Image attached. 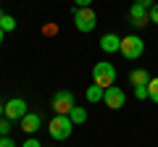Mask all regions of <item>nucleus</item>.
<instances>
[{"mask_svg":"<svg viewBox=\"0 0 158 147\" xmlns=\"http://www.w3.org/2000/svg\"><path fill=\"white\" fill-rule=\"evenodd\" d=\"M135 97H137V100H145V97H148V84L135 87Z\"/></svg>","mask_w":158,"mask_h":147,"instance_id":"17","label":"nucleus"},{"mask_svg":"<svg viewBox=\"0 0 158 147\" xmlns=\"http://www.w3.org/2000/svg\"><path fill=\"white\" fill-rule=\"evenodd\" d=\"M21 147H42V145H40V142H37V139H34V137H29V139H27V142H24V145H21Z\"/></svg>","mask_w":158,"mask_h":147,"instance_id":"20","label":"nucleus"},{"mask_svg":"<svg viewBox=\"0 0 158 147\" xmlns=\"http://www.w3.org/2000/svg\"><path fill=\"white\" fill-rule=\"evenodd\" d=\"M3 116H6V105H3V102H0V118H3Z\"/></svg>","mask_w":158,"mask_h":147,"instance_id":"23","label":"nucleus"},{"mask_svg":"<svg viewBox=\"0 0 158 147\" xmlns=\"http://www.w3.org/2000/svg\"><path fill=\"white\" fill-rule=\"evenodd\" d=\"M148 97H150L153 102H158V76L148 81Z\"/></svg>","mask_w":158,"mask_h":147,"instance_id":"15","label":"nucleus"},{"mask_svg":"<svg viewBox=\"0 0 158 147\" xmlns=\"http://www.w3.org/2000/svg\"><path fill=\"white\" fill-rule=\"evenodd\" d=\"M113 81H116V68L108 61H100L92 66V84H100L103 89H108V87H113Z\"/></svg>","mask_w":158,"mask_h":147,"instance_id":"1","label":"nucleus"},{"mask_svg":"<svg viewBox=\"0 0 158 147\" xmlns=\"http://www.w3.org/2000/svg\"><path fill=\"white\" fill-rule=\"evenodd\" d=\"M69 118H71V124H85V121H87V110H85V108H79V105H74L71 113H69Z\"/></svg>","mask_w":158,"mask_h":147,"instance_id":"13","label":"nucleus"},{"mask_svg":"<svg viewBox=\"0 0 158 147\" xmlns=\"http://www.w3.org/2000/svg\"><path fill=\"white\" fill-rule=\"evenodd\" d=\"M0 147H19V145L11 139V137H0Z\"/></svg>","mask_w":158,"mask_h":147,"instance_id":"18","label":"nucleus"},{"mask_svg":"<svg viewBox=\"0 0 158 147\" xmlns=\"http://www.w3.org/2000/svg\"><path fill=\"white\" fill-rule=\"evenodd\" d=\"M50 108L56 110V116H69V113H71V108H74V95H71L69 89L56 92V95H53Z\"/></svg>","mask_w":158,"mask_h":147,"instance_id":"5","label":"nucleus"},{"mask_svg":"<svg viewBox=\"0 0 158 147\" xmlns=\"http://www.w3.org/2000/svg\"><path fill=\"white\" fill-rule=\"evenodd\" d=\"M0 18H3V8H0Z\"/></svg>","mask_w":158,"mask_h":147,"instance_id":"25","label":"nucleus"},{"mask_svg":"<svg viewBox=\"0 0 158 147\" xmlns=\"http://www.w3.org/2000/svg\"><path fill=\"white\" fill-rule=\"evenodd\" d=\"M150 81V74H148V68H135V71H129V84L140 87V84H148Z\"/></svg>","mask_w":158,"mask_h":147,"instance_id":"11","label":"nucleus"},{"mask_svg":"<svg viewBox=\"0 0 158 147\" xmlns=\"http://www.w3.org/2000/svg\"><path fill=\"white\" fill-rule=\"evenodd\" d=\"M135 3H140V6H145V8H153V0H135Z\"/></svg>","mask_w":158,"mask_h":147,"instance_id":"22","label":"nucleus"},{"mask_svg":"<svg viewBox=\"0 0 158 147\" xmlns=\"http://www.w3.org/2000/svg\"><path fill=\"white\" fill-rule=\"evenodd\" d=\"M100 50L103 53H121V37L118 34H103L100 37Z\"/></svg>","mask_w":158,"mask_h":147,"instance_id":"9","label":"nucleus"},{"mask_svg":"<svg viewBox=\"0 0 158 147\" xmlns=\"http://www.w3.org/2000/svg\"><path fill=\"white\" fill-rule=\"evenodd\" d=\"M27 100H21V97H13V100L6 102V118L8 121H21L24 116H27Z\"/></svg>","mask_w":158,"mask_h":147,"instance_id":"6","label":"nucleus"},{"mask_svg":"<svg viewBox=\"0 0 158 147\" xmlns=\"http://www.w3.org/2000/svg\"><path fill=\"white\" fill-rule=\"evenodd\" d=\"M19 124H21L24 134H34V131L42 126V118H40V113H27L21 121H19Z\"/></svg>","mask_w":158,"mask_h":147,"instance_id":"10","label":"nucleus"},{"mask_svg":"<svg viewBox=\"0 0 158 147\" xmlns=\"http://www.w3.org/2000/svg\"><path fill=\"white\" fill-rule=\"evenodd\" d=\"M129 18H132V24H135V26H145V24L150 21V8L140 6V3H132V8H129Z\"/></svg>","mask_w":158,"mask_h":147,"instance_id":"8","label":"nucleus"},{"mask_svg":"<svg viewBox=\"0 0 158 147\" xmlns=\"http://www.w3.org/2000/svg\"><path fill=\"white\" fill-rule=\"evenodd\" d=\"M103 97H106V89H103L100 84H90L87 87V100L90 102H103Z\"/></svg>","mask_w":158,"mask_h":147,"instance_id":"12","label":"nucleus"},{"mask_svg":"<svg viewBox=\"0 0 158 147\" xmlns=\"http://www.w3.org/2000/svg\"><path fill=\"white\" fill-rule=\"evenodd\" d=\"M3 37H6V32H3V29H0V45H3Z\"/></svg>","mask_w":158,"mask_h":147,"instance_id":"24","label":"nucleus"},{"mask_svg":"<svg viewBox=\"0 0 158 147\" xmlns=\"http://www.w3.org/2000/svg\"><path fill=\"white\" fill-rule=\"evenodd\" d=\"M74 6H77V8H90L92 0H74Z\"/></svg>","mask_w":158,"mask_h":147,"instance_id":"21","label":"nucleus"},{"mask_svg":"<svg viewBox=\"0 0 158 147\" xmlns=\"http://www.w3.org/2000/svg\"><path fill=\"white\" fill-rule=\"evenodd\" d=\"M74 26L79 29V32H92V29L98 26V16L92 8H74Z\"/></svg>","mask_w":158,"mask_h":147,"instance_id":"4","label":"nucleus"},{"mask_svg":"<svg viewBox=\"0 0 158 147\" xmlns=\"http://www.w3.org/2000/svg\"><path fill=\"white\" fill-rule=\"evenodd\" d=\"M8 131H11V121L3 116V118H0V137H8Z\"/></svg>","mask_w":158,"mask_h":147,"instance_id":"16","label":"nucleus"},{"mask_svg":"<svg viewBox=\"0 0 158 147\" xmlns=\"http://www.w3.org/2000/svg\"><path fill=\"white\" fill-rule=\"evenodd\" d=\"M142 53H145V42H142V37H137V34H127V37H121V55H124L127 61H137Z\"/></svg>","mask_w":158,"mask_h":147,"instance_id":"2","label":"nucleus"},{"mask_svg":"<svg viewBox=\"0 0 158 147\" xmlns=\"http://www.w3.org/2000/svg\"><path fill=\"white\" fill-rule=\"evenodd\" d=\"M0 29H3V32H13V29H16V18L8 16V13H3V18H0Z\"/></svg>","mask_w":158,"mask_h":147,"instance_id":"14","label":"nucleus"},{"mask_svg":"<svg viewBox=\"0 0 158 147\" xmlns=\"http://www.w3.org/2000/svg\"><path fill=\"white\" fill-rule=\"evenodd\" d=\"M103 102H106L108 108H113V110H118V108H124V102H127V95H124V89L121 87H108L106 89V97H103Z\"/></svg>","mask_w":158,"mask_h":147,"instance_id":"7","label":"nucleus"},{"mask_svg":"<svg viewBox=\"0 0 158 147\" xmlns=\"http://www.w3.org/2000/svg\"><path fill=\"white\" fill-rule=\"evenodd\" d=\"M71 129H74V124H71V118L69 116H53V121L48 124V134L53 137V139H69L71 137Z\"/></svg>","mask_w":158,"mask_h":147,"instance_id":"3","label":"nucleus"},{"mask_svg":"<svg viewBox=\"0 0 158 147\" xmlns=\"http://www.w3.org/2000/svg\"><path fill=\"white\" fill-rule=\"evenodd\" d=\"M150 21L158 24V3H153V8H150Z\"/></svg>","mask_w":158,"mask_h":147,"instance_id":"19","label":"nucleus"}]
</instances>
